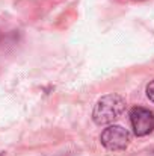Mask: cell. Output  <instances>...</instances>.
Listing matches in <instances>:
<instances>
[{"mask_svg": "<svg viewBox=\"0 0 154 156\" xmlns=\"http://www.w3.org/2000/svg\"><path fill=\"white\" fill-rule=\"evenodd\" d=\"M125 100L118 96V94H107L101 97L94 111H92V120L95 121V124L101 126V124H110L113 121H116L125 111Z\"/></svg>", "mask_w": 154, "mask_h": 156, "instance_id": "6da1fadb", "label": "cell"}, {"mask_svg": "<svg viewBox=\"0 0 154 156\" xmlns=\"http://www.w3.org/2000/svg\"><path fill=\"white\" fill-rule=\"evenodd\" d=\"M101 144L110 152H119L128 147L130 144V133L127 129H124L122 126L113 124L106 127L101 132L100 136Z\"/></svg>", "mask_w": 154, "mask_h": 156, "instance_id": "7a4b0ae2", "label": "cell"}, {"mask_svg": "<svg viewBox=\"0 0 154 156\" xmlns=\"http://www.w3.org/2000/svg\"><path fill=\"white\" fill-rule=\"evenodd\" d=\"M130 124L136 136H145L154 130V114L142 106H136L130 111Z\"/></svg>", "mask_w": 154, "mask_h": 156, "instance_id": "3957f363", "label": "cell"}, {"mask_svg": "<svg viewBox=\"0 0 154 156\" xmlns=\"http://www.w3.org/2000/svg\"><path fill=\"white\" fill-rule=\"evenodd\" d=\"M147 97L154 103V80H151V82L147 85Z\"/></svg>", "mask_w": 154, "mask_h": 156, "instance_id": "277c9868", "label": "cell"}]
</instances>
